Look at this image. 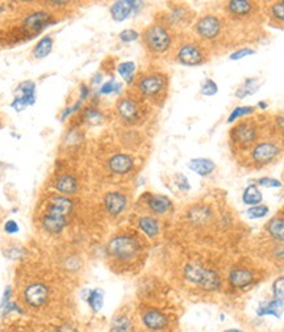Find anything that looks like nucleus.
Listing matches in <instances>:
<instances>
[{
  "mask_svg": "<svg viewBox=\"0 0 284 332\" xmlns=\"http://www.w3.org/2000/svg\"><path fill=\"white\" fill-rule=\"evenodd\" d=\"M53 50V37L44 36L41 38L33 49V57L36 59H44Z\"/></svg>",
  "mask_w": 284,
  "mask_h": 332,
  "instance_id": "4be33fe9",
  "label": "nucleus"
},
{
  "mask_svg": "<svg viewBox=\"0 0 284 332\" xmlns=\"http://www.w3.org/2000/svg\"><path fill=\"white\" fill-rule=\"evenodd\" d=\"M119 38H120L121 42L129 43V42H133V41L138 40V38H140V33H138L137 30H134V29H125V30H123V32H120V34H119Z\"/></svg>",
  "mask_w": 284,
  "mask_h": 332,
  "instance_id": "e433bc0d",
  "label": "nucleus"
},
{
  "mask_svg": "<svg viewBox=\"0 0 284 332\" xmlns=\"http://www.w3.org/2000/svg\"><path fill=\"white\" fill-rule=\"evenodd\" d=\"M49 296H50V290L42 283H32L24 290L25 302L34 309L44 306L47 302Z\"/></svg>",
  "mask_w": 284,
  "mask_h": 332,
  "instance_id": "6e6552de",
  "label": "nucleus"
},
{
  "mask_svg": "<svg viewBox=\"0 0 284 332\" xmlns=\"http://www.w3.org/2000/svg\"><path fill=\"white\" fill-rule=\"evenodd\" d=\"M178 62L183 66H200L205 62L204 50L194 42L183 43L177 53Z\"/></svg>",
  "mask_w": 284,
  "mask_h": 332,
  "instance_id": "423d86ee",
  "label": "nucleus"
},
{
  "mask_svg": "<svg viewBox=\"0 0 284 332\" xmlns=\"http://www.w3.org/2000/svg\"><path fill=\"white\" fill-rule=\"evenodd\" d=\"M254 106H237V108H234L231 112V114L228 116V123H233L236 122L238 118L250 116V114L254 113Z\"/></svg>",
  "mask_w": 284,
  "mask_h": 332,
  "instance_id": "2f4dec72",
  "label": "nucleus"
},
{
  "mask_svg": "<svg viewBox=\"0 0 284 332\" xmlns=\"http://www.w3.org/2000/svg\"><path fill=\"white\" fill-rule=\"evenodd\" d=\"M107 252L115 259L128 261L137 257L138 253L141 252V244L133 236H115L108 243Z\"/></svg>",
  "mask_w": 284,
  "mask_h": 332,
  "instance_id": "7ed1b4c3",
  "label": "nucleus"
},
{
  "mask_svg": "<svg viewBox=\"0 0 284 332\" xmlns=\"http://www.w3.org/2000/svg\"><path fill=\"white\" fill-rule=\"evenodd\" d=\"M4 230H6V233L8 234H16L19 233V225H17L15 221H8V222H6V225H4Z\"/></svg>",
  "mask_w": 284,
  "mask_h": 332,
  "instance_id": "a18cd8bd",
  "label": "nucleus"
},
{
  "mask_svg": "<svg viewBox=\"0 0 284 332\" xmlns=\"http://www.w3.org/2000/svg\"><path fill=\"white\" fill-rule=\"evenodd\" d=\"M268 212H270L268 206L255 205V206H250V208L248 209V212H246V214H248L249 218H251V219H259V218H263V217L267 216Z\"/></svg>",
  "mask_w": 284,
  "mask_h": 332,
  "instance_id": "473e14b6",
  "label": "nucleus"
},
{
  "mask_svg": "<svg viewBox=\"0 0 284 332\" xmlns=\"http://www.w3.org/2000/svg\"><path fill=\"white\" fill-rule=\"evenodd\" d=\"M101 74H96V75H95L94 77V84H99L101 82Z\"/></svg>",
  "mask_w": 284,
  "mask_h": 332,
  "instance_id": "603ef678",
  "label": "nucleus"
},
{
  "mask_svg": "<svg viewBox=\"0 0 284 332\" xmlns=\"http://www.w3.org/2000/svg\"><path fill=\"white\" fill-rule=\"evenodd\" d=\"M262 192L259 190L258 185L255 184H249L246 186V189L244 190V194H242V201H244L245 205L249 206H255L259 205L262 203Z\"/></svg>",
  "mask_w": 284,
  "mask_h": 332,
  "instance_id": "393cba45",
  "label": "nucleus"
},
{
  "mask_svg": "<svg viewBox=\"0 0 284 332\" xmlns=\"http://www.w3.org/2000/svg\"><path fill=\"white\" fill-rule=\"evenodd\" d=\"M200 92L201 95H204V96H214V95L218 92V86L216 84L214 80L205 79L204 83L201 84Z\"/></svg>",
  "mask_w": 284,
  "mask_h": 332,
  "instance_id": "f704fd0d",
  "label": "nucleus"
},
{
  "mask_svg": "<svg viewBox=\"0 0 284 332\" xmlns=\"http://www.w3.org/2000/svg\"><path fill=\"white\" fill-rule=\"evenodd\" d=\"M284 306L281 303H279L277 301L272 299L270 302L261 303L259 307L257 309V314L259 316L264 315H271V316H276V318H280L281 314H283Z\"/></svg>",
  "mask_w": 284,
  "mask_h": 332,
  "instance_id": "5701e85b",
  "label": "nucleus"
},
{
  "mask_svg": "<svg viewBox=\"0 0 284 332\" xmlns=\"http://www.w3.org/2000/svg\"><path fill=\"white\" fill-rule=\"evenodd\" d=\"M228 8L231 11V14L234 16H248L253 11V4L248 0H233L231 3L228 4Z\"/></svg>",
  "mask_w": 284,
  "mask_h": 332,
  "instance_id": "a878e982",
  "label": "nucleus"
},
{
  "mask_svg": "<svg viewBox=\"0 0 284 332\" xmlns=\"http://www.w3.org/2000/svg\"><path fill=\"white\" fill-rule=\"evenodd\" d=\"M117 73L120 74V77L127 82L128 84H131L134 80V75H136V63L132 60L128 62H123L117 66Z\"/></svg>",
  "mask_w": 284,
  "mask_h": 332,
  "instance_id": "c85d7f7f",
  "label": "nucleus"
},
{
  "mask_svg": "<svg viewBox=\"0 0 284 332\" xmlns=\"http://www.w3.org/2000/svg\"><path fill=\"white\" fill-rule=\"evenodd\" d=\"M108 168L113 175H127L134 168L133 156L129 154H115L108 159Z\"/></svg>",
  "mask_w": 284,
  "mask_h": 332,
  "instance_id": "ddd939ff",
  "label": "nucleus"
},
{
  "mask_svg": "<svg viewBox=\"0 0 284 332\" xmlns=\"http://www.w3.org/2000/svg\"><path fill=\"white\" fill-rule=\"evenodd\" d=\"M3 309H4V311H3V315H6V314H10V312H12V311L21 312L20 306L17 305L16 302H8L7 305L4 306Z\"/></svg>",
  "mask_w": 284,
  "mask_h": 332,
  "instance_id": "49530a36",
  "label": "nucleus"
},
{
  "mask_svg": "<svg viewBox=\"0 0 284 332\" xmlns=\"http://www.w3.org/2000/svg\"><path fill=\"white\" fill-rule=\"evenodd\" d=\"M255 54V50L254 49H250V47H244V49H238L236 50L234 53L231 54V59L232 60H240V59H244V58L249 57V55H254Z\"/></svg>",
  "mask_w": 284,
  "mask_h": 332,
  "instance_id": "58836bf2",
  "label": "nucleus"
},
{
  "mask_svg": "<svg viewBox=\"0 0 284 332\" xmlns=\"http://www.w3.org/2000/svg\"><path fill=\"white\" fill-rule=\"evenodd\" d=\"M142 322L146 325L147 328L150 329H162L164 328L168 323L167 316L162 314L160 311L157 310H149L144 314L142 316Z\"/></svg>",
  "mask_w": 284,
  "mask_h": 332,
  "instance_id": "6ab92c4d",
  "label": "nucleus"
},
{
  "mask_svg": "<svg viewBox=\"0 0 284 332\" xmlns=\"http://www.w3.org/2000/svg\"><path fill=\"white\" fill-rule=\"evenodd\" d=\"M17 92H20V95H36V84L30 80L23 82L17 87Z\"/></svg>",
  "mask_w": 284,
  "mask_h": 332,
  "instance_id": "4c0bfd02",
  "label": "nucleus"
},
{
  "mask_svg": "<svg viewBox=\"0 0 284 332\" xmlns=\"http://www.w3.org/2000/svg\"><path fill=\"white\" fill-rule=\"evenodd\" d=\"M258 184L264 188H280L281 186V181L274 177H261L258 179Z\"/></svg>",
  "mask_w": 284,
  "mask_h": 332,
  "instance_id": "37998d69",
  "label": "nucleus"
},
{
  "mask_svg": "<svg viewBox=\"0 0 284 332\" xmlns=\"http://www.w3.org/2000/svg\"><path fill=\"white\" fill-rule=\"evenodd\" d=\"M11 286H8V288H6V290H4V294H3V298H2V303H0V307H4V306L7 305L8 302H11L10 298H11Z\"/></svg>",
  "mask_w": 284,
  "mask_h": 332,
  "instance_id": "09e8293b",
  "label": "nucleus"
},
{
  "mask_svg": "<svg viewBox=\"0 0 284 332\" xmlns=\"http://www.w3.org/2000/svg\"><path fill=\"white\" fill-rule=\"evenodd\" d=\"M271 14L276 20L284 23V3L283 2H277L271 6Z\"/></svg>",
  "mask_w": 284,
  "mask_h": 332,
  "instance_id": "a19ab883",
  "label": "nucleus"
},
{
  "mask_svg": "<svg viewBox=\"0 0 284 332\" xmlns=\"http://www.w3.org/2000/svg\"><path fill=\"white\" fill-rule=\"evenodd\" d=\"M88 95H90V88H88L86 84H82L80 86V96H79V101H82L83 103L84 100L87 99Z\"/></svg>",
  "mask_w": 284,
  "mask_h": 332,
  "instance_id": "de8ad7c7",
  "label": "nucleus"
},
{
  "mask_svg": "<svg viewBox=\"0 0 284 332\" xmlns=\"http://www.w3.org/2000/svg\"><path fill=\"white\" fill-rule=\"evenodd\" d=\"M205 271H207V268L199 265V264H187L184 268V277H186L188 283L199 285L203 277H204Z\"/></svg>",
  "mask_w": 284,
  "mask_h": 332,
  "instance_id": "412c9836",
  "label": "nucleus"
},
{
  "mask_svg": "<svg viewBox=\"0 0 284 332\" xmlns=\"http://www.w3.org/2000/svg\"><path fill=\"white\" fill-rule=\"evenodd\" d=\"M232 141L234 145L241 147H246L255 142L257 140V127L254 123H251V121H245V122L240 123L236 127H233L231 131Z\"/></svg>",
  "mask_w": 284,
  "mask_h": 332,
  "instance_id": "1a4fd4ad",
  "label": "nucleus"
},
{
  "mask_svg": "<svg viewBox=\"0 0 284 332\" xmlns=\"http://www.w3.org/2000/svg\"><path fill=\"white\" fill-rule=\"evenodd\" d=\"M116 110L121 121H124L129 125L138 123L144 117L142 106L138 103V100L133 99V97H123V99L119 100Z\"/></svg>",
  "mask_w": 284,
  "mask_h": 332,
  "instance_id": "39448f33",
  "label": "nucleus"
},
{
  "mask_svg": "<svg viewBox=\"0 0 284 332\" xmlns=\"http://www.w3.org/2000/svg\"><path fill=\"white\" fill-rule=\"evenodd\" d=\"M208 212L205 208H195V209L191 210L190 213V218L194 219V221H204L208 218Z\"/></svg>",
  "mask_w": 284,
  "mask_h": 332,
  "instance_id": "79ce46f5",
  "label": "nucleus"
},
{
  "mask_svg": "<svg viewBox=\"0 0 284 332\" xmlns=\"http://www.w3.org/2000/svg\"><path fill=\"white\" fill-rule=\"evenodd\" d=\"M254 281V275L249 271V269L244 268H238L232 271L231 275H229V283L232 284V286L234 288H246L250 284H253Z\"/></svg>",
  "mask_w": 284,
  "mask_h": 332,
  "instance_id": "f3484780",
  "label": "nucleus"
},
{
  "mask_svg": "<svg viewBox=\"0 0 284 332\" xmlns=\"http://www.w3.org/2000/svg\"><path fill=\"white\" fill-rule=\"evenodd\" d=\"M79 188V183L71 173H62L55 180V189L65 196H71Z\"/></svg>",
  "mask_w": 284,
  "mask_h": 332,
  "instance_id": "2eb2a0df",
  "label": "nucleus"
},
{
  "mask_svg": "<svg viewBox=\"0 0 284 332\" xmlns=\"http://www.w3.org/2000/svg\"><path fill=\"white\" fill-rule=\"evenodd\" d=\"M283 3H284V2H283Z\"/></svg>",
  "mask_w": 284,
  "mask_h": 332,
  "instance_id": "4d7b16f0",
  "label": "nucleus"
},
{
  "mask_svg": "<svg viewBox=\"0 0 284 332\" xmlns=\"http://www.w3.org/2000/svg\"><path fill=\"white\" fill-rule=\"evenodd\" d=\"M127 197L120 192H109L104 197V205L110 216L117 217L127 209Z\"/></svg>",
  "mask_w": 284,
  "mask_h": 332,
  "instance_id": "4468645a",
  "label": "nucleus"
},
{
  "mask_svg": "<svg viewBox=\"0 0 284 332\" xmlns=\"http://www.w3.org/2000/svg\"><path fill=\"white\" fill-rule=\"evenodd\" d=\"M258 88H259L258 80L254 79V78H249V79L245 80V83L236 91V97H238V99H245V97L250 96V95H254Z\"/></svg>",
  "mask_w": 284,
  "mask_h": 332,
  "instance_id": "cd10ccee",
  "label": "nucleus"
},
{
  "mask_svg": "<svg viewBox=\"0 0 284 332\" xmlns=\"http://www.w3.org/2000/svg\"><path fill=\"white\" fill-rule=\"evenodd\" d=\"M188 168L192 172L197 173L199 176L205 177L216 170V164L213 160L207 159V158H195L188 162Z\"/></svg>",
  "mask_w": 284,
  "mask_h": 332,
  "instance_id": "dca6fc26",
  "label": "nucleus"
},
{
  "mask_svg": "<svg viewBox=\"0 0 284 332\" xmlns=\"http://www.w3.org/2000/svg\"><path fill=\"white\" fill-rule=\"evenodd\" d=\"M103 118V114L95 108H87L84 110V120H87L88 122H99Z\"/></svg>",
  "mask_w": 284,
  "mask_h": 332,
  "instance_id": "ea45409f",
  "label": "nucleus"
},
{
  "mask_svg": "<svg viewBox=\"0 0 284 332\" xmlns=\"http://www.w3.org/2000/svg\"><path fill=\"white\" fill-rule=\"evenodd\" d=\"M146 205L154 214H164L170 210L171 201L163 194H149L146 198Z\"/></svg>",
  "mask_w": 284,
  "mask_h": 332,
  "instance_id": "a211bd4d",
  "label": "nucleus"
},
{
  "mask_svg": "<svg viewBox=\"0 0 284 332\" xmlns=\"http://www.w3.org/2000/svg\"><path fill=\"white\" fill-rule=\"evenodd\" d=\"M195 30H196L197 36L201 37L203 40L212 41L220 36L221 30H222V24L217 16L205 15V16L200 17L195 24Z\"/></svg>",
  "mask_w": 284,
  "mask_h": 332,
  "instance_id": "0eeeda50",
  "label": "nucleus"
},
{
  "mask_svg": "<svg viewBox=\"0 0 284 332\" xmlns=\"http://www.w3.org/2000/svg\"><path fill=\"white\" fill-rule=\"evenodd\" d=\"M272 293H274V299L284 306V277H279L275 280L272 285Z\"/></svg>",
  "mask_w": 284,
  "mask_h": 332,
  "instance_id": "72a5a7b5",
  "label": "nucleus"
},
{
  "mask_svg": "<svg viewBox=\"0 0 284 332\" xmlns=\"http://www.w3.org/2000/svg\"><path fill=\"white\" fill-rule=\"evenodd\" d=\"M138 6H142L141 2H132V0H119V2H115L112 6H110V16L117 23H121V21L127 20L128 17L132 16L133 14H137V11L141 7Z\"/></svg>",
  "mask_w": 284,
  "mask_h": 332,
  "instance_id": "9b49d317",
  "label": "nucleus"
},
{
  "mask_svg": "<svg viewBox=\"0 0 284 332\" xmlns=\"http://www.w3.org/2000/svg\"><path fill=\"white\" fill-rule=\"evenodd\" d=\"M177 185L183 190L190 189V183H188L187 177L184 176V175H182V173H179L177 176Z\"/></svg>",
  "mask_w": 284,
  "mask_h": 332,
  "instance_id": "c03bdc74",
  "label": "nucleus"
},
{
  "mask_svg": "<svg viewBox=\"0 0 284 332\" xmlns=\"http://www.w3.org/2000/svg\"><path fill=\"white\" fill-rule=\"evenodd\" d=\"M73 201L66 196L51 197L47 204L46 212L41 219V225L49 234H60L69 222V216L73 212Z\"/></svg>",
  "mask_w": 284,
  "mask_h": 332,
  "instance_id": "f257e3e1",
  "label": "nucleus"
},
{
  "mask_svg": "<svg viewBox=\"0 0 284 332\" xmlns=\"http://www.w3.org/2000/svg\"><path fill=\"white\" fill-rule=\"evenodd\" d=\"M138 227L149 238H155L159 234V223L153 217H141L138 219Z\"/></svg>",
  "mask_w": 284,
  "mask_h": 332,
  "instance_id": "aec40b11",
  "label": "nucleus"
},
{
  "mask_svg": "<svg viewBox=\"0 0 284 332\" xmlns=\"http://www.w3.org/2000/svg\"><path fill=\"white\" fill-rule=\"evenodd\" d=\"M224 332H245V331H241V329L238 328H229V329H225Z\"/></svg>",
  "mask_w": 284,
  "mask_h": 332,
  "instance_id": "6e6d98bb",
  "label": "nucleus"
},
{
  "mask_svg": "<svg viewBox=\"0 0 284 332\" xmlns=\"http://www.w3.org/2000/svg\"><path fill=\"white\" fill-rule=\"evenodd\" d=\"M280 154V147L274 142H261L251 150V159L258 164H267Z\"/></svg>",
  "mask_w": 284,
  "mask_h": 332,
  "instance_id": "9d476101",
  "label": "nucleus"
},
{
  "mask_svg": "<svg viewBox=\"0 0 284 332\" xmlns=\"http://www.w3.org/2000/svg\"><path fill=\"white\" fill-rule=\"evenodd\" d=\"M50 15L44 11H37L33 14L28 15L23 21V29L29 32L30 36H36L37 33H40V30L44 29L46 25L50 23Z\"/></svg>",
  "mask_w": 284,
  "mask_h": 332,
  "instance_id": "f8f14e48",
  "label": "nucleus"
},
{
  "mask_svg": "<svg viewBox=\"0 0 284 332\" xmlns=\"http://www.w3.org/2000/svg\"><path fill=\"white\" fill-rule=\"evenodd\" d=\"M267 231L274 239L284 242V218H272L267 223Z\"/></svg>",
  "mask_w": 284,
  "mask_h": 332,
  "instance_id": "bb28decb",
  "label": "nucleus"
},
{
  "mask_svg": "<svg viewBox=\"0 0 284 332\" xmlns=\"http://www.w3.org/2000/svg\"><path fill=\"white\" fill-rule=\"evenodd\" d=\"M276 256H277V257H280L281 260H284V246L281 247V248L279 249V251H277Z\"/></svg>",
  "mask_w": 284,
  "mask_h": 332,
  "instance_id": "864d4df0",
  "label": "nucleus"
},
{
  "mask_svg": "<svg viewBox=\"0 0 284 332\" xmlns=\"http://www.w3.org/2000/svg\"><path fill=\"white\" fill-rule=\"evenodd\" d=\"M137 90L141 96L157 100L167 90V78L159 73L147 74L137 82Z\"/></svg>",
  "mask_w": 284,
  "mask_h": 332,
  "instance_id": "20e7f679",
  "label": "nucleus"
},
{
  "mask_svg": "<svg viewBox=\"0 0 284 332\" xmlns=\"http://www.w3.org/2000/svg\"><path fill=\"white\" fill-rule=\"evenodd\" d=\"M87 302L92 311L97 312L100 311L104 303V293L101 289H94L91 290L90 294L87 297Z\"/></svg>",
  "mask_w": 284,
  "mask_h": 332,
  "instance_id": "7c9ffc66",
  "label": "nucleus"
},
{
  "mask_svg": "<svg viewBox=\"0 0 284 332\" xmlns=\"http://www.w3.org/2000/svg\"><path fill=\"white\" fill-rule=\"evenodd\" d=\"M110 332H133V324L131 319L124 315L115 318L110 325Z\"/></svg>",
  "mask_w": 284,
  "mask_h": 332,
  "instance_id": "c756f323",
  "label": "nucleus"
},
{
  "mask_svg": "<svg viewBox=\"0 0 284 332\" xmlns=\"http://www.w3.org/2000/svg\"><path fill=\"white\" fill-rule=\"evenodd\" d=\"M276 123H277V126L281 127V129L284 130V114H281V116L277 117V118H276Z\"/></svg>",
  "mask_w": 284,
  "mask_h": 332,
  "instance_id": "3c124183",
  "label": "nucleus"
},
{
  "mask_svg": "<svg viewBox=\"0 0 284 332\" xmlns=\"http://www.w3.org/2000/svg\"><path fill=\"white\" fill-rule=\"evenodd\" d=\"M120 90H121V84L116 83L115 79H110L108 80V82H105V83L100 87L99 92H100V95H110V93L113 92H119Z\"/></svg>",
  "mask_w": 284,
  "mask_h": 332,
  "instance_id": "c9c22d12",
  "label": "nucleus"
},
{
  "mask_svg": "<svg viewBox=\"0 0 284 332\" xmlns=\"http://www.w3.org/2000/svg\"><path fill=\"white\" fill-rule=\"evenodd\" d=\"M146 49L153 54L166 53L173 45V36L166 25L160 23L151 24L142 34Z\"/></svg>",
  "mask_w": 284,
  "mask_h": 332,
  "instance_id": "f03ea898",
  "label": "nucleus"
},
{
  "mask_svg": "<svg viewBox=\"0 0 284 332\" xmlns=\"http://www.w3.org/2000/svg\"><path fill=\"white\" fill-rule=\"evenodd\" d=\"M267 103H264V101H259V103H258V108H259V109H267Z\"/></svg>",
  "mask_w": 284,
  "mask_h": 332,
  "instance_id": "5fc2aeb1",
  "label": "nucleus"
},
{
  "mask_svg": "<svg viewBox=\"0 0 284 332\" xmlns=\"http://www.w3.org/2000/svg\"><path fill=\"white\" fill-rule=\"evenodd\" d=\"M201 289L207 290V292H214V290H218L221 286V280L220 276L217 273L212 271V269H207L205 271V275L201 280V283L199 284Z\"/></svg>",
  "mask_w": 284,
  "mask_h": 332,
  "instance_id": "b1692460",
  "label": "nucleus"
},
{
  "mask_svg": "<svg viewBox=\"0 0 284 332\" xmlns=\"http://www.w3.org/2000/svg\"><path fill=\"white\" fill-rule=\"evenodd\" d=\"M57 332H78V331L74 328V327H71V325L64 324V325H61L60 328H57Z\"/></svg>",
  "mask_w": 284,
  "mask_h": 332,
  "instance_id": "8fccbe9b",
  "label": "nucleus"
}]
</instances>
